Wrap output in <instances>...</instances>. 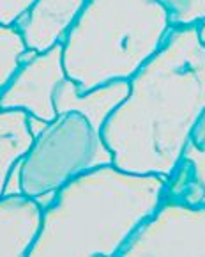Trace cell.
I'll return each mask as SVG.
<instances>
[{
  "instance_id": "6da1fadb",
  "label": "cell",
  "mask_w": 205,
  "mask_h": 257,
  "mask_svg": "<svg viewBox=\"0 0 205 257\" xmlns=\"http://www.w3.org/2000/svg\"><path fill=\"white\" fill-rule=\"evenodd\" d=\"M205 112V45L196 27H172L130 80V94L101 128L114 165L166 179Z\"/></svg>"
},
{
  "instance_id": "7a4b0ae2",
  "label": "cell",
  "mask_w": 205,
  "mask_h": 257,
  "mask_svg": "<svg viewBox=\"0 0 205 257\" xmlns=\"http://www.w3.org/2000/svg\"><path fill=\"white\" fill-rule=\"evenodd\" d=\"M164 178L134 174L114 163L69 179L42 209L28 255H118L138 227L163 202Z\"/></svg>"
},
{
  "instance_id": "3957f363",
  "label": "cell",
  "mask_w": 205,
  "mask_h": 257,
  "mask_svg": "<svg viewBox=\"0 0 205 257\" xmlns=\"http://www.w3.org/2000/svg\"><path fill=\"white\" fill-rule=\"evenodd\" d=\"M170 29L160 0H87L62 41L66 76L80 92L131 80Z\"/></svg>"
},
{
  "instance_id": "277c9868",
  "label": "cell",
  "mask_w": 205,
  "mask_h": 257,
  "mask_svg": "<svg viewBox=\"0 0 205 257\" xmlns=\"http://www.w3.org/2000/svg\"><path fill=\"white\" fill-rule=\"evenodd\" d=\"M114 163L112 153L80 113H62L36 137L22 158V193L38 197L57 192L85 170Z\"/></svg>"
},
{
  "instance_id": "5b68a950",
  "label": "cell",
  "mask_w": 205,
  "mask_h": 257,
  "mask_svg": "<svg viewBox=\"0 0 205 257\" xmlns=\"http://www.w3.org/2000/svg\"><path fill=\"white\" fill-rule=\"evenodd\" d=\"M118 255H205V206L161 202Z\"/></svg>"
},
{
  "instance_id": "8992f818",
  "label": "cell",
  "mask_w": 205,
  "mask_h": 257,
  "mask_svg": "<svg viewBox=\"0 0 205 257\" xmlns=\"http://www.w3.org/2000/svg\"><path fill=\"white\" fill-rule=\"evenodd\" d=\"M66 78L62 62V43L23 62L0 91V110H23L48 122L58 117L54 92Z\"/></svg>"
},
{
  "instance_id": "52a82bcc",
  "label": "cell",
  "mask_w": 205,
  "mask_h": 257,
  "mask_svg": "<svg viewBox=\"0 0 205 257\" xmlns=\"http://www.w3.org/2000/svg\"><path fill=\"white\" fill-rule=\"evenodd\" d=\"M87 0H36L14 23L25 48L41 53L60 45Z\"/></svg>"
},
{
  "instance_id": "ba28073f",
  "label": "cell",
  "mask_w": 205,
  "mask_h": 257,
  "mask_svg": "<svg viewBox=\"0 0 205 257\" xmlns=\"http://www.w3.org/2000/svg\"><path fill=\"white\" fill-rule=\"evenodd\" d=\"M130 94V80H115L90 91L80 92L76 82L66 76L54 92V105L57 115L69 112L80 113L88 124L101 133L106 119Z\"/></svg>"
},
{
  "instance_id": "9c48e42d",
  "label": "cell",
  "mask_w": 205,
  "mask_h": 257,
  "mask_svg": "<svg viewBox=\"0 0 205 257\" xmlns=\"http://www.w3.org/2000/svg\"><path fill=\"white\" fill-rule=\"evenodd\" d=\"M42 208L25 193L0 197V255H27L41 231Z\"/></svg>"
},
{
  "instance_id": "30bf717a",
  "label": "cell",
  "mask_w": 205,
  "mask_h": 257,
  "mask_svg": "<svg viewBox=\"0 0 205 257\" xmlns=\"http://www.w3.org/2000/svg\"><path fill=\"white\" fill-rule=\"evenodd\" d=\"M34 137L27 126V112L0 110V197L11 169L27 155Z\"/></svg>"
},
{
  "instance_id": "8fae6325",
  "label": "cell",
  "mask_w": 205,
  "mask_h": 257,
  "mask_svg": "<svg viewBox=\"0 0 205 257\" xmlns=\"http://www.w3.org/2000/svg\"><path fill=\"white\" fill-rule=\"evenodd\" d=\"M25 50V43L14 27L0 25V91L22 66V53Z\"/></svg>"
},
{
  "instance_id": "7c38bea8",
  "label": "cell",
  "mask_w": 205,
  "mask_h": 257,
  "mask_svg": "<svg viewBox=\"0 0 205 257\" xmlns=\"http://www.w3.org/2000/svg\"><path fill=\"white\" fill-rule=\"evenodd\" d=\"M172 27H190L205 20V0H160Z\"/></svg>"
},
{
  "instance_id": "4fadbf2b",
  "label": "cell",
  "mask_w": 205,
  "mask_h": 257,
  "mask_svg": "<svg viewBox=\"0 0 205 257\" xmlns=\"http://www.w3.org/2000/svg\"><path fill=\"white\" fill-rule=\"evenodd\" d=\"M36 0H0V25L12 27Z\"/></svg>"
},
{
  "instance_id": "5bb4252c",
  "label": "cell",
  "mask_w": 205,
  "mask_h": 257,
  "mask_svg": "<svg viewBox=\"0 0 205 257\" xmlns=\"http://www.w3.org/2000/svg\"><path fill=\"white\" fill-rule=\"evenodd\" d=\"M50 122L44 121V119L41 117H36V115H28L27 113V126H28V132H30V135L34 137H39L42 132H44L46 128H48Z\"/></svg>"
},
{
  "instance_id": "9a60e30c",
  "label": "cell",
  "mask_w": 205,
  "mask_h": 257,
  "mask_svg": "<svg viewBox=\"0 0 205 257\" xmlns=\"http://www.w3.org/2000/svg\"><path fill=\"white\" fill-rule=\"evenodd\" d=\"M194 27H196V34H198V39H200V41L205 45V20H202V22H198Z\"/></svg>"
}]
</instances>
